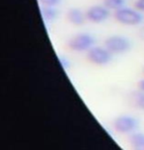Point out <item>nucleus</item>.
<instances>
[{
    "mask_svg": "<svg viewBox=\"0 0 144 150\" xmlns=\"http://www.w3.org/2000/svg\"><path fill=\"white\" fill-rule=\"evenodd\" d=\"M115 19L118 23L126 26H135L139 25L143 21V16L141 15L138 10L132 9L128 7H123L115 11Z\"/></svg>",
    "mask_w": 144,
    "mask_h": 150,
    "instance_id": "obj_1",
    "label": "nucleus"
},
{
    "mask_svg": "<svg viewBox=\"0 0 144 150\" xmlns=\"http://www.w3.org/2000/svg\"><path fill=\"white\" fill-rule=\"evenodd\" d=\"M105 47L112 54H123L131 48V42L123 35H112L105 40Z\"/></svg>",
    "mask_w": 144,
    "mask_h": 150,
    "instance_id": "obj_2",
    "label": "nucleus"
},
{
    "mask_svg": "<svg viewBox=\"0 0 144 150\" xmlns=\"http://www.w3.org/2000/svg\"><path fill=\"white\" fill-rule=\"evenodd\" d=\"M95 39L89 33H78L77 35L73 36L68 42L70 49L76 52L88 51L89 49L94 46Z\"/></svg>",
    "mask_w": 144,
    "mask_h": 150,
    "instance_id": "obj_3",
    "label": "nucleus"
},
{
    "mask_svg": "<svg viewBox=\"0 0 144 150\" xmlns=\"http://www.w3.org/2000/svg\"><path fill=\"white\" fill-rule=\"evenodd\" d=\"M112 53L106 47L93 46L87 51V59L95 65L103 66L112 61Z\"/></svg>",
    "mask_w": 144,
    "mask_h": 150,
    "instance_id": "obj_4",
    "label": "nucleus"
},
{
    "mask_svg": "<svg viewBox=\"0 0 144 150\" xmlns=\"http://www.w3.org/2000/svg\"><path fill=\"white\" fill-rule=\"evenodd\" d=\"M115 129L120 134H130L134 132L138 127V121L135 118L128 115H123L115 119Z\"/></svg>",
    "mask_w": 144,
    "mask_h": 150,
    "instance_id": "obj_5",
    "label": "nucleus"
},
{
    "mask_svg": "<svg viewBox=\"0 0 144 150\" xmlns=\"http://www.w3.org/2000/svg\"><path fill=\"white\" fill-rule=\"evenodd\" d=\"M86 19L92 23H103L105 22L110 16V10L105 6L101 5H94L91 6L85 13Z\"/></svg>",
    "mask_w": 144,
    "mask_h": 150,
    "instance_id": "obj_6",
    "label": "nucleus"
},
{
    "mask_svg": "<svg viewBox=\"0 0 144 150\" xmlns=\"http://www.w3.org/2000/svg\"><path fill=\"white\" fill-rule=\"evenodd\" d=\"M67 19L71 24L75 25V26H81L85 22L86 15H84L82 11L78 8H72L67 13Z\"/></svg>",
    "mask_w": 144,
    "mask_h": 150,
    "instance_id": "obj_7",
    "label": "nucleus"
},
{
    "mask_svg": "<svg viewBox=\"0 0 144 150\" xmlns=\"http://www.w3.org/2000/svg\"><path fill=\"white\" fill-rule=\"evenodd\" d=\"M129 141L132 146V150H144V134H132Z\"/></svg>",
    "mask_w": 144,
    "mask_h": 150,
    "instance_id": "obj_8",
    "label": "nucleus"
},
{
    "mask_svg": "<svg viewBox=\"0 0 144 150\" xmlns=\"http://www.w3.org/2000/svg\"><path fill=\"white\" fill-rule=\"evenodd\" d=\"M42 15H43L44 19L46 21H52L57 17V10L54 7H49V6H44L41 9Z\"/></svg>",
    "mask_w": 144,
    "mask_h": 150,
    "instance_id": "obj_9",
    "label": "nucleus"
},
{
    "mask_svg": "<svg viewBox=\"0 0 144 150\" xmlns=\"http://www.w3.org/2000/svg\"><path fill=\"white\" fill-rule=\"evenodd\" d=\"M125 0H105L104 1V6L108 8L109 10L117 11L120 8L125 7Z\"/></svg>",
    "mask_w": 144,
    "mask_h": 150,
    "instance_id": "obj_10",
    "label": "nucleus"
},
{
    "mask_svg": "<svg viewBox=\"0 0 144 150\" xmlns=\"http://www.w3.org/2000/svg\"><path fill=\"white\" fill-rule=\"evenodd\" d=\"M41 3L44 6H49V7H55L56 5L60 3L61 0H39Z\"/></svg>",
    "mask_w": 144,
    "mask_h": 150,
    "instance_id": "obj_11",
    "label": "nucleus"
},
{
    "mask_svg": "<svg viewBox=\"0 0 144 150\" xmlns=\"http://www.w3.org/2000/svg\"><path fill=\"white\" fill-rule=\"evenodd\" d=\"M136 104L140 109L144 110V93L143 94H140L136 98Z\"/></svg>",
    "mask_w": 144,
    "mask_h": 150,
    "instance_id": "obj_12",
    "label": "nucleus"
},
{
    "mask_svg": "<svg viewBox=\"0 0 144 150\" xmlns=\"http://www.w3.org/2000/svg\"><path fill=\"white\" fill-rule=\"evenodd\" d=\"M134 8L138 11H144V0H136L134 3Z\"/></svg>",
    "mask_w": 144,
    "mask_h": 150,
    "instance_id": "obj_13",
    "label": "nucleus"
},
{
    "mask_svg": "<svg viewBox=\"0 0 144 150\" xmlns=\"http://www.w3.org/2000/svg\"><path fill=\"white\" fill-rule=\"evenodd\" d=\"M59 62H60V65L62 66V68H64V69H66V68L69 66L68 61L66 60L65 57H59Z\"/></svg>",
    "mask_w": 144,
    "mask_h": 150,
    "instance_id": "obj_14",
    "label": "nucleus"
},
{
    "mask_svg": "<svg viewBox=\"0 0 144 150\" xmlns=\"http://www.w3.org/2000/svg\"><path fill=\"white\" fill-rule=\"evenodd\" d=\"M138 87H139V89L141 91L144 92V79L143 80H141L139 83H138Z\"/></svg>",
    "mask_w": 144,
    "mask_h": 150,
    "instance_id": "obj_15",
    "label": "nucleus"
}]
</instances>
